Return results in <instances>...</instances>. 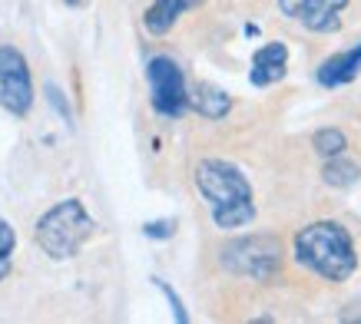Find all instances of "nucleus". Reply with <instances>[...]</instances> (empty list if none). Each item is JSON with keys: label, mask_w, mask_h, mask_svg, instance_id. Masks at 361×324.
Segmentation results:
<instances>
[{"label": "nucleus", "mask_w": 361, "mask_h": 324, "mask_svg": "<svg viewBox=\"0 0 361 324\" xmlns=\"http://www.w3.org/2000/svg\"><path fill=\"white\" fill-rule=\"evenodd\" d=\"M196 189L202 192L209 206V216L216 228L232 232V228L249 225L255 218V202H252V185L226 159H202L196 166Z\"/></svg>", "instance_id": "nucleus-1"}, {"label": "nucleus", "mask_w": 361, "mask_h": 324, "mask_svg": "<svg viewBox=\"0 0 361 324\" xmlns=\"http://www.w3.org/2000/svg\"><path fill=\"white\" fill-rule=\"evenodd\" d=\"M295 258L325 281H348L358 268L351 235L338 222H315L295 235Z\"/></svg>", "instance_id": "nucleus-2"}, {"label": "nucleus", "mask_w": 361, "mask_h": 324, "mask_svg": "<svg viewBox=\"0 0 361 324\" xmlns=\"http://www.w3.org/2000/svg\"><path fill=\"white\" fill-rule=\"evenodd\" d=\"M93 228H97V222L90 218L83 202H80V199H63V202H56L50 212L40 216V222L33 228V238H37V245H40L50 258L63 261V258H73V255L87 245V238L93 235Z\"/></svg>", "instance_id": "nucleus-3"}, {"label": "nucleus", "mask_w": 361, "mask_h": 324, "mask_svg": "<svg viewBox=\"0 0 361 324\" xmlns=\"http://www.w3.org/2000/svg\"><path fill=\"white\" fill-rule=\"evenodd\" d=\"M146 76H149V96H153L156 113L159 116H183L189 106V89L186 76L173 56H153L146 66Z\"/></svg>", "instance_id": "nucleus-4"}, {"label": "nucleus", "mask_w": 361, "mask_h": 324, "mask_svg": "<svg viewBox=\"0 0 361 324\" xmlns=\"http://www.w3.org/2000/svg\"><path fill=\"white\" fill-rule=\"evenodd\" d=\"M0 103L13 116H27L33 106L30 66L17 46H0Z\"/></svg>", "instance_id": "nucleus-5"}, {"label": "nucleus", "mask_w": 361, "mask_h": 324, "mask_svg": "<svg viewBox=\"0 0 361 324\" xmlns=\"http://www.w3.org/2000/svg\"><path fill=\"white\" fill-rule=\"evenodd\" d=\"M226 265L239 275L269 278L279 268V245L272 238H242V242L226 249Z\"/></svg>", "instance_id": "nucleus-6"}, {"label": "nucleus", "mask_w": 361, "mask_h": 324, "mask_svg": "<svg viewBox=\"0 0 361 324\" xmlns=\"http://www.w3.org/2000/svg\"><path fill=\"white\" fill-rule=\"evenodd\" d=\"M348 7V0H279V11L288 20L302 23L305 30L331 33L341 27L338 13Z\"/></svg>", "instance_id": "nucleus-7"}, {"label": "nucleus", "mask_w": 361, "mask_h": 324, "mask_svg": "<svg viewBox=\"0 0 361 324\" xmlns=\"http://www.w3.org/2000/svg\"><path fill=\"white\" fill-rule=\"evenodd\" d=\"M285 66H288V46L285 44H265L252 54V70L249 80L252 87H272L285 76Z\"/></svg>", "instance_id": "nucleus-8"}, {"label": "nucleus", "mask_w": 361, "mask_h": 324, "mask_svg": "<svg viewBox=\"0 0 361 324\" xmlns=\"http://www.w3.org/2000/svg\"><path fill=\"white\" fill-rule=\"evenodd\" d=\"M358 73H361V44L329 56L325 63L318 66V83H322V87H345V83H351Z\"/></svg>", "instance_id": "nucleus-9"}, {"label": "nucleus", "mask_w": 361, "mask_h": 324, "mask_svg": "<svg viewBox=\"0 0 361 324\" xmlns=\"http://www.w3.org/2000/svg\"><path fill=\"white\" fill-rule=\"evenodd\" d=\"M202 0H153V7L146 11L142 23H146V30L153 33V37H163V33L173 30V23L183 17L186 11L199 7Z\"/></svg>", "instance_id": "nucleus-10"}, {"label": "nucleus", "mask_w": 361, "mask_h": 324, "mask_svg": "<svg viewBox=\"0 0 361 324\" xmlns=\"http://www.w3.org/2000/svg\"><path fill=\"white\" fill-rule=\"evenodd\" d=\"M189 103H192V106H196L206 119H222L226 113H229V106H232L229 93H222V89L212 87V83H199V87L192 89Z\"/></svg>", "instance_id": "nucleus-11"}, {"label": "nucleus", "mask_w": 361, "mask_h": 324, "mask_svg": "<svg viewBox=\"0 0 361 324\" xmlns=\"http://www.w3.org/2000/svg\"><path fill=\"white\" fill-rule=\"evenodd\" d=\"M322 175H325V182L335 185V189H348V185H355L361 179V166L351 159H341V156H331V159L325 162Z\"/></svg>", "instance_id": "nucleus-12"}, {"label": "nucleus", "mask_w": 361, "mask_h": 324, "mask_svg": "<svg viewBox=\"0 0 361 324\" xmlns=\"http://www.w3.org/2000/svg\"><path fill=\"white\" fill-rule=\"evenodd\" d=\"M312 149H315L322 159H331V156H341V152L348 149V139H345L341 130H318L315 136H312Z\"/></svg>", "instance_id": "nucleus-13"}, {"label": "nucleus", "mask_w": 361, "mask_h": 324, "mask_svg": "<svg viewBox=\"0 0 361 324\" xmlns=\"http://www.w3.org/2000/svg\"><path fill=\"white\" fill-rule=\"evenodd\" d=\"M13 245H17V235H13L11 222H7V218H0V281L7 278V271H11Z\"/></svg>", "instance_id": "nucleus-14"}, {"label": "nucleus", "mask_w": 361, "mask_h": 324, "mask_svg": "<svg viewBox=\"0 0 361 324\" xmlns=\"http://www.w3.org/2000/svg\"><path fill=\"white\" fill-rule=\"evenodd\" d=\"M156 288H159V292H163L166 298H169V304H173V314H176V321L186 324V321H189V314H186V308H183V301H179V294H176L173 288H169L166 281H159V278H156Z\"/></svg>", "instance_id": "nucleus-15"}, {"label": "nucleus", "mask_w": 361, "mask_h": 324, "mask_svg": "<svg viewBox=\"0 0 361 324\" xmlns=\"http://www.w3.org/2000/svg\"><path fill=\"white\" fill-rule=\"evenodd\" d=\"M173 222H149V225H146V235L149 238H169L173 235Z\"/></svg>", "instance_id": "nucleus-16"}, {"label": "nucleus", "mask_w": 361, "mask_h": 324, "mask_svg": "<svg viewBox=\"0 0 361 324\" xmlns=\"http://www.w3.org/2000/svg\"><path fill=\"white\" fill-rule=\"evenodd\" d=\"M66 4H70V7H80V4H87V0H66Z\"/></svg>", "instance_id": "nucleus-17"}]
</instances>
